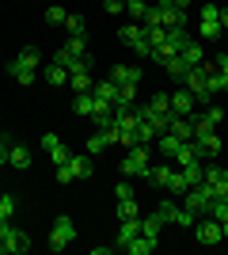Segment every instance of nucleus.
I'll list each match as a JSON object with an SVG mask.
<instances>
[{"mask_svg": "<svg viewBox=\"0 0 228 255\" xmlns=\"http://www.w3.org/2000/svg\"><path fill=\"white\" fill-rule=\"evenodd\" d=\"M65 31H69V34H87V27H84V19H80V15H73V11H69Z\"/></svg>", "mask_w": 228, "mask_h": 255, "instance_id": "ea45409f", "label": "nucleus"}, {"mask_svg": "<svg viewBox=\"0 0 228 255\" xmlns=\"http://www.w3.org/2000/svg\"><path fill=\"white\" fill-rule=\"evenodd\" d=\"M8 149H11V137H8V133H4V137H0V168L8 164Z\"/></svg>", "mask_w": 228, "mask_h": 255, "instance_id": "de8ad7c7", "label": "nucleus"}, {"mask_svg": "<svg viewBox=\"0 0 228 255\" xmlns=\"http://www.w3.org/2000/svg\"><path fill=\"white\" fill-rule=\"evenodd\" d=\"M156 244H160V240H152V236L137 233L130 244H122V252H130V255H152V252H156Z\"/></svg>", "mask_w": 228, "mask_h": 255, "instance_id": "4468645a", "label": "nucleus"}, {"mask_svg": "<svg viewBox=\"0 0 228 255\" xmlns=\"http://www.w3.org/2000/svg\"><path fill=\"white\" fill-rule=\"evenodd\" d=\"M57 183H73V168L69 164H57Z\"/></svg>", "mask_w": 228, "mask_h": 255, "instance_id": "8fccbe9b", "label": "nucleus"}, {"mask_svg": "<svg viewBox=\"0 0 228 255\" xmlns=\"http://www.w3.org/2000/svg\"><path fill=\"white\" fill-rule=\"evenodd\" d=\"M149 103L156 107V111H163V115H167V111H171V96H167V92H156V96H152Z\"/></svg>", "mask_w": 228, "mask_h": 255, "instance_id": "37998d69", "label": "nucleus"}, {"mask_svg": "<svg viewBox=\"0 0 228 255\" xmlns=\"http://www.w3.org/2000/svg\"><path fill=\"white\" fill-rule=\"evenodd\" d=\"M137 92H141V84H118V99L114 103H137Z\"/></svg>", "mask_w": 228, "mask_h": 255, "instance_id": "2f4dec72", "label": "nucleus"}, {"mask_svg": "<svg viewBox=\"0 0 228 255\" xmlns=\"http://www.w3.org/2000/svg\"><path fill=\"white\" fill-rule=\"evenodd\" d=\"M69 244H76V221L73 217H57L50 229V252H65Z\"/></svg>", "mask_w": 228, "mask_h": 255, "instance_id": "f03ea898", "label": "nucleus"}, {"mask_svg": "<svg viewBox=\"0 0 228 255\" xmlns=\"http://www.w3.org/2000/svg\"><path fill=\"white\" fill-rule=\"evenodd\" d=\"M19 61H23V65H31V69H38V65H42V53H38V46H23V50H19Z\"/></svg>", "mask_w": 228, "mask_h": 255, "instance_id": "7c9ffc66", "label": "nucleus"}, {"mask_svg": "<svg viewBox=\"0 0 228 255\" xmlns=\"http://www.w3.org/2000/svg\"><path fill=\"white\" fill-rule=\"evenodd\" d=\"M171 164H156V168H149V183H156V187H163L167 191V183H171Z\"/></svg>", "mask_w": 228, "mask_h": 255, "instance_id": "4be33fe9", "label": "nucleus"}, {"mask_svg": "<svg viewBox=\"0 0 228 255\" xmlns=\"http://www.w3.org/2000/svg\"><path fill=\"white\" fill-rule=\"evenodd\" d=\"M103 149H107V137H103V129H95L87 137V152H103Z\"/></svg>", "mask_w": 228, "mask_h": 255, "instance_id": "a19ab883", "label": "nucleus"}, {"mask_svg": "<svg viewBox=\"0 0 228 255\" xmlns=\"http://www.w3.org/2000/svg\"><path fill=\"white\" fill-rule=\"evenodd\" d=\"M0 137H4V129H0Z\"/></svg>", "mask_w": 228, "mask_h": 255, "instance_id": "13d9d810", "label": "nucleus"}, {"mask_svg": "<svg viewBox=\"0 0 228 255\" xmlns=\"http://www.w3.org/2000/svg\"><path fill=\"white\" fill-rule=\"evenodd\" d=\"M114 213H118V221H133V217H141V206H137V198H118Z\"/></svg>", "mask_w": 228, "mask_h": 255, "instance_id": "aec40b11", "label": "nucleus"}, {"mask_svg": "<svg viewBox=\"0 0 228 255\" xmlns=\"http://www.w3.org/2000/svg\"><path fill=\"white\" fill-rule=\"evenodd\" d=\"M198 221V213L194 210H186V206H179V217H175V225H183V229H194Z\"/></svg>", "mask_w": 228, "mask_h": 255, "instance_id": "58836bf2", "label": "nucleus"}, {"mask_svg": "<svg viewBox=\"0 0 228 255\" xmlns=\"http://www.w3.org/2000/svg\"><path fill=\"white\" fill-rule=\"evenodd\" d=\"M160 229H163V225L156 221V213H152V217H141V233H145V236H152V240H160Z\"/></svg>", "mask_w": 228, "mask_h": 255, "instance_id": "c9c22d12", "label": "nucleus"}, {"mask_svg": "<svg viewBox=\"0 0 228 255\" xmlns=\"http://www.w3.org/2000/svg\"><path fill=\"white\" fill-rule=\"evenodd\" d=\"M42 76H46V84H50V88L69 84V69H61V65H54V61H50V65L42 69Z\"/></svg>", "mask_w": 228, "mask_h": 255, "instance_id": "a211bd4d", "label": "nucleus"}, {"mask_svg": "<svg viewBox=\"0 0 228 255\" xmlns=\"http://www.w3.org/2000/svg\"><path fill=\"white\" fill-rule=\"evenodd\" d=\"M73 57H76V53H69V50H57V53H54V65H61V69H65V65L73 61Z\"/></svg>", "mask_w": 228, "mask_h": 255, "instance_id": "3c124183", "label": "nucleus"}, {"mask_svg": "<svg viewBox=\"0 0 228 255\" xmlns=\"http://www.w3.org/2000/svg\"><path fill=\"white\" fill-rule=\"evenodd\" d=\"M183 57H186L190 65H202V61H206V50H202V42H194V38H190V42L183 46Z\"/></svg>", "mask_w": 228, "mask_h": 255, "instance_id": "c85d7f7f", "label": "nucleus"}, {"mask_svg": "<svg viewBox=\"0 0 228 255\" xmlns=\"http://www.w3.org/2000/svg\"><path fill=\"white\" fill-rule=\"evenodd\" d=\"M118 38L126 46H133V42H141V38H145V27H141V23H126V27L118 31Z\"/></svg>", "mask_w": 228, "mask_h": 255, "instance_id": "393cba45", "label": "nucleus"}, {"mask_svg": "<svg viewBox=\"0 0 228 255\" xmlns=\"http://www.w3.org/2000/svg\"><path fill=\"white\" fill-rule=\"evenodd\" d=\"M73 111L80 118H91V111H95V96H91V92H80V96L73 99Z\"/></svg>", "mask_w": 228, "mask_h": 255, "instance_id": "5701e85b", "label": "nucleus"}, {"mask_svg": "<svg viewBox=\"0 0 228 255\" xmlns=\"http://www.w3.org/2000/svg\"><path fill=\"white\" fill-rule=\"evenodd\" d=\"M209 217H217L221 225L228 221V198H213V202H209Z\"/></svg>", "mask_w": 228, "mask_h": 255, "instance_id": "72a5a7b5", "label": "nucleus"}, {"mask_svg": "<svg viewBox=\"0 0 228 255\" xmlns=\"http://www.w3.org/2000/svg\"><path fill=\"white\" fill-rule=\"evenodd\" d=\"M171 4H175V8H183V11H186V4H190V0H171Z\"/></svg>", "mask_w": 228, "mask_h": 255, "instance_id": "6e6d98bb", "label": "nucleus"}, {"mask_svg": "<svg viewBox=\"0 0 228 255\" xmlns=\"http://www.w3.org/2000/svg\"><path fill=\"white\" fill-rule=\"evenodd\" d=\"M114 194H118V198H133V183H118Z\"/></svg>", "mask_w": 228, "mask_h": 255, "instance_id": "603ef678", "label": "nucleus"}, {"mask_svg": "<svg viewBox=\"0 0 228 255\" xmlns=\"http://www.w3.org/2000/svg\"><path fill=\"white\" fill-rule=\"evenodd\" d=\"M145 38H149L152 50H156V46H163V38H167V27H145Z\"/></svg>", "mask_w": 228, "mask_h": 255, "instance_id": "e433bc0d", "label": "nucleus"}, {"mask_svg": "<svg viewBox=\"0 0 228 255\" xmlns=\"http://www.w3.org/2000/svg\"><path fill=\"white\" fill-rule=\"evenodd\" d=\"M156 8H160V23L167 27V31H183V27H186V11L175 8L171 0H160Z\"/></svg>", "mask_w": 228, "mask_h": 255, "instance_id": "39448f33", "label": "nucleus"}, {"mask_svg": "<svg viewBox=\"0 0 228 255\" xmlns=\"http://www.w3.org/2000/svg\"><path fill=\"white\" fill-rule=\"evenodd\" d=\"M190 69H194V65L186 61L183 53H175V57H167V61H163V73L171 76L175 84H183V76H186V73H190Z\"/></svg>", "mask_w": 228, "mask_h": 255, "instance_id": "f8f14e48", "label": "nucleus"}, {"mask_svg": "<svg viewBox=\"0 0 228 255\" xmlns=\"http://www.w3.org/2000/svg\"><path fill=\"white\" fill-rule=\"evenodd\" d=\"M194 236H198V244H206V248H213V244H221L225 240V233H221V221L217 217H202V221H194Z\"/></svg>", "mask_w": 228, "mask_h": 255, "instance_id": "20e7f679", "label": "nucleus"}, {"mask_svg": "<svg viewBox=\"0 0 228 255\" xmlns=\"http://www.w3.org/2000/svg\"><path fill=\"white\" fill-rule=\"evenodd\" d=\"M130 50L137 53V57H149V53H152V42H149V38H141V42H133Z\"/></svg>", "mask_w": 228, "mask_h": 255, "instance_id": "49530a36", "label": "nucleus"}, {"mask_svg": "<svg viewBox=\"0 0 228 255\" xmlns=\"http://www.w3.org/2000/svg\"><path fill=\"white\" fill-rule=\"evenodd\" d=\"M65 19H69V11L61 8V4H54V8H46V23H50V27H65Z\"/></svg>", "mask_w": 228, "mask_h": 255, "instance_id": "c756f323", "label": "nucleus"}, {"mask_svg": "<svg viewBox=\"0 0 228 255\" xmlns=\"http://www.w3.org/2000/svg\"><path fill=\"white\" fill-rule=\"evenodd\" d=\"M141 233V217H133V221H122V229H118V236H114V248H122V244H130L133 236Z\"/></svg>", "mask_w": 228, "mask_h": 255, "instance_id": "f3484780", "label": "nucleus"}, {"mask_svg": "<svg viewBox=\"0 0 228 255\" xmlns=\"http://www.w3.org/2000/svg\"><path fill=\"white\" fill-rule=\"evenodd\" d=\"M149 156H152V145H133L130 152H126V160H122V175L126 179H145L149 183Z\"/></svg>", "mask_w": 228, "mask_h": 255, "instance_id": "f257e3e1", "label": "nucleus"}, {"mask_svg": "<svg viewBox=\"0 0 228 255\" xmlns=\"http://www.w3.org/2000/svg\"><path fill=\"white\" fill-rule=\"evenodd\" d=\"M69 53H87V34H69Z\"/></svg>", "mask_w": 228, "mask_h": 255, "instance_id": "4c0bfd02", "label": "nucleus"}, {"mask_svg": "<svg viewBox=\"0 0 228 255\" xmlns=\"http://www.w3.org/2000/svg\"><path fill=\"white\" fill-rule=\"evenodd\" d=\"M202 19H221V4H206V8H202Z\"/></svg>", "mask_w": 228, "mask_h": 255, "instance_id": "09e8293b", "label": "nucleus"}, {"mask_svg": "<svg viewBox=\"0 0 228 255\" xmlns=\"http://www.w3.org/2000/svg\"><path fill=\"white\" fill-rule=\"evenodd\" d=\"M202 183H209L217 198H228V171H225V168H213V164H206V179H202Z\"/></svg>", "mask_w": 228, "mask_h": 255, "instance_id": "6e6552de", "label": "nucleus"}, {"mask_svg": "<svg viewBox=\"0 0 228 255\" xmlns=\"http://www.w3.org/2000/svg\"><path fill=\"white\" fill-rule=\"evenodd\" d=\"M213 65H217V73L228 76V53H217V57H213Z\"/></svg>", "mask_w": 228, "mask_h": 255, "instance_id": "864d4df0", "label": "nucleus"}, {"mask_svg": "<svg viewBox=\"0 0 228 255\" xmlns=\"http://www.w3.org/2000/svg\"><path fill=\"white\" fill-rule=\"evenodd\" d=\"M183 179L186 187H202V179H206V160H190V164H183Z\"/></svg>", "mask_w": 228, "mask_h": 255, "instance_id": "2eb2a0df", "label": "nucleus"}, {"mask_svg": "<svg viewBox=\"0 0 228 255\" xmlns=\"http://www.w3.org/2000/svg\"><path fill=\"white\" fill-rule=\"evenodd\" d=\"M156 145H160V152H163V156H175V152L183 149V137H175L171 129H163L160 137H156Z\"/></svg>", "mask_w": 228, "mask_h": 255, "instance_id": "6ab92c4d", "label": "nucleus"}, {"mask_svg": "<svg viewBox=\"0 0 228 255\" xmlns=\"http://www.w3.org/2000/svg\"><path fill=\"white\" fill-rule=\"evenodd\" d=\"M202 118H206L209 126L217 129V122H221V118H225V111H221V107H206V111H202Z\"/></svg>", "mask_w": 228, "mask_h": 255, "instance_id": "c03bdc74", "label": "nucleus"}, {"mask_svg": "<svg viewBox=\"0 0 228 255\" xmlns=\"http://www.w3.org/2000/svg\"><path fill=\"white\" fill-rule=\"evenodd\" d=\"M42 149L54 156V164H69V156H73V152L65 149V141L57 137V133H42Z\"/></svg>", "mask_w": 228, "mask_h": 255, "instance_id": "1a4fd4ad", "label": "nucleus"}, {"mask_svg": "<svg viewBox=\"0 0 228 255\" xmlns=\"http://www.w3.org/2000/svg\"><path fill=\"white\" fill-rule=\"evenodd\" d=\"M0 198H4V187H0Z\"/></svg>", "mask_w": 228, "mask_h": 255, "instance_id": "4d7b16f0", "label": "nucleus"}, {"mask_svg": "<svg viewBox=\"0 0 228 255\" xmlns=\"http://www.w3.org/2000/svg\"><path fill=\"white\" fill-rule=\"evenodd\" d=\"M69 88L80 96V92H91V88H95V80H91V73H69Z\"/></svg>", "mask_w": 228, "mask_h": 255, "instance_id": "b1692460", "label": "nucleus"}, {"mask_svg": "<svg viewBox=\"0 0 228 255\" xmlns=\"http://www.w3.org/2000/svg\"><path fill=\"white\" fill-rule=\"evenodd\" d=\"M27 248H31V233H27V229H11V233L0 240V252L4 255H23Z\"/></svg>", "mask_w": 228, "mask_h": 255, "instance_id": "423d86ee", "label": "nucleus"}, {"mask_svg": "<svg viewBox=\"0 0 228 255\" xmlns=\"http://www.w3.org/2000/svg\"><path fill=\"white\" fill-rule=\"evenodd\" d=\"M126 11H130L133 19H145V11H149V4H145V0H126Z\"/></svg>", "mask_w": 228, "mask_h": 255, "instance_id": "79ce46f5", "label": "nucleus"}, {"mask_svg": "<svg viewBox=\"0 0 228 255\" xmlns=\"http://www.w3.org/2000/svg\"><path fill=\"white\" fill-rule=\"evenodd\" d=\"M103 11H107V15H122V11H126V0H103Z\"/></svg>", "mask_w": 228, "mask_h": 255, "instance_id": "a18cd8bd", "label": "nucleus"}, {"mask_svg": "<svg viewBox=\"0 0 228 255\" xmlns=\"http://www.w3.org/2000/svg\"><path fill=\"white\" fill-rule=\"evenodd\" d=\"M91 96L103 99V103H114V99H118V84H114V80H99V84L91 88Z\"/></svg>", "mask_w": 228, "mask_h": 255, "instance_id": "412c9836", "label": "nucleus"}, {"mask_svg": "<svg viewBox=\"0 0 228 255\" xmlns=\"http://www.w3.org/2000/svg\"><path fill=\"white\" fill-rule=\"evenodd\" d=\"M107 80H114V84H141V69L137 65H114Z\"/></svg>", "mask_w": 228, "mask_h": 255, "instance_id": "ddd939ff", "label": "nucleus"}, {"mask_svg": "<svg viewBox=\"0 0 228 255\" xmlns=\"http://www.w3.org/2000/svg\"><path fill=\"white\" fill-rule=\"evenodd\" d=\"M221 31H225V38H228V8H221Z\"/></svg>", "mask_w": 228, "mask_h": 255, "instance_id": "5fc2aeb1", "label": "nucleus"}, {"mask_svg": "<svg viewBox=\"0 0 228 255\" xmlns=\"http://www.w3.org/2000/svg\"><path fill=\"white\" fill-rule=\"evenodd\" d=\"M15 206H19V202H15V194L4 191V198H0V217H4V221H11V217H15Z\"/></svg>", "mask_w": 228, "mask_h": 255, "instance_id": "f704fd0d", "label": "nucleus"}, {"mask_svg": "<svg viewBox=\"0 0 228 255\" xmlns=\"http://www.w3.org/2000/svg\"><path fill=\"white\" fill-rule=\"evenodd\" d=\"M175 217H179V206L175 202H160L156 206V221L160 225H175Z\"/></svg>", "mask_w": 228, "mask_h": 255, "instance_id": "bb28decb", "label": "nucleus"}, {"mask_svg": "<svg viewBox=\"0 0 228 255\" xmlns=\"http://www.w3.org/2000/svg\"><path fill=\"white\" fill-rule=\"evenodd\" d=\"M69 168H73V179H91L95 175V164H91V156H84V152H73L69 156Z\"/></svg>", "mask_w": 228, "mask_h": 255, "instance_id": "9d476101", "label": "nucleus"}, {"mask_svg": "<svg viewBox=\"0 0 228 255\" xmlns=\"http://www.w3.org/2000/svg\"><path fill=\"white\" fill-rule=\"evenodd\" d=\"M171 111H175V115H183V118H190L198 111V99L190 96L186 88H175V92H171Z\"/></svg>", "mask_w": 228, "mask_h": 255, "instance_id": "0eeeda50", "label": "nucleus"}, {"mask_svg": "<svg viewBox=\"0 0 228 255\" xmlns=\"http://www.w3.org/2000/svg\"><path fill=\"white\" fill-rule=\"evenodd\" d=\"M221 19H202V38H206V42H213V38H221Z\"/></svg>", "mask_w": 228, "mask_h": 255, "instance_id": "473e14b6", "label": "nucleus"}, {"mask_svg": "<svg viewBox=\"0 0 228 255\" xmlns=\"http://www.w3.org/2000/svg\"><path fill=\"white\" fill-rule=\"evenodd\" d=\"M8 168H15V171H27V168H31V152H27V145H15V141H11Z\"/></svg>", "mask_w": 228, "mask_h": 255, "instance_id": "dca6fc26", "label": "nucleus"}, {"mask_svg": "<svg viewBox=\"0 0 228 255\" xmlns=\"http://www.w3.org/2000/svg\"><path fill=\"white\" fill-rule=\"evenodd\" d=\"M198 141H202V149H206V160H209V156H217V152H221V137H217V129L202 133Z\"/></svg>", "mask_w": 228, "mask_h": 255, "instance_id": "cd10ccee", "label": "nucleus"}, {"mask_svg": "<svg viewBox=\"0 0 228 255\" xmlns=\"http://www.w3.org/2000/svg\"><path fill=\"white\" fill-rule=\"evenodd\" d=\"M217 194H213V187L209 183H202V187H190V191L183 194V206L194 213H209V202H213Z\"/></svg>", "mask_w": 228, "mask_h": 255, "instance_id": "7ed1b4c3", "label": "nucleus"}, {"mask_svg": "<svg viewBox=\"0 0 228 255\" xmlns=\"http://www.w3.org/2000/svg\"><path fill=\"white\" fill-rule=\"evenodd\" d=\"M133 133H137V141H141V145H156V137H160V129L152 126V122H137V129H133Z\"/></svg>", "mask_w": 228, "mask_h": 255, "instance_id": "a878e982", "label": "nucleus"}, {"mask_svg": "<svg viewBox=\"0 0 228 255\" xmlns=\"http://www.w3.org/2000/svg\"><path fill=\"white\" fill-rule=\"evenodd\" d=\"M8 76H11V80H19L23 88H31L34 80H38V69H31V65H23L19 57H15V61H8Z\"/></svg>", "mask_w": 228, "mask_h": 255, "instance_id": "9b49d317", "label": "nucleus"}]
</instances>
